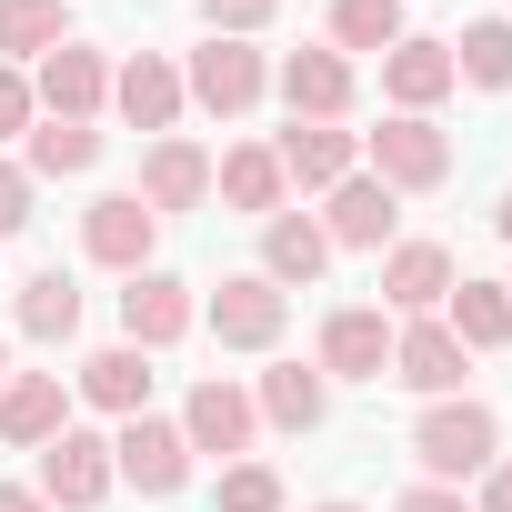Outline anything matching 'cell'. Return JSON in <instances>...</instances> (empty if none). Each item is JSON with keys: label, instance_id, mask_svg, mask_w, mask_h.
Here are the masks:
<instances>
[{"label": "cell", "instance_id": "1", "mask_svg": "<svg viewBox=\"0 0 512 512\" xmlns=\"http://www.w3.org/2000/svg\"><path fill=\"white\" fill-rule=\"evenodd\" d=\"M492 452H502V422L482 402H432L422 432H412V462L432 482H472V472H492Z\"/></svg>", "mask_w": 512, "mask_h": 512}, {"label": "cell", "instance_id": "2", "mask_svg": "<svg viewBox=\"0 0 512 512\" xmlns=\"http://www.w3.org/2000/svg\"><path fill=\"white\" fill-rule=\"evenodd\" d=\"M201 322H211L231 352H272V342H282V322H292V292H282V282H262V272H231V282L201 302Z\"/></svg>", "mask_w": 512, "mask_h": 512}, {"label": "cell", "instance_id": "3", "mask_svg": "<svg viewBox=\"0 0 512 512\" xmlns=\"http://www.w3.org/2000/svg\"><path fill=\"white\" fill-rule=\"evenodd\" d=\"M442 171H452V141H442L422 111H392V121L372 131V181H382V191H432Z\"/></svg>", "mask_w": 512, "mask_h": 512}, {"label": "cell", "instance_id": "4", "mask_svg": "<svg viewBox=\"0 0 512 512\" xmlns=\"http://www.w3.org/2000/svg\"><path fill=\"white\" fill-rule=\"evenodd\" d=\"M121 472H111V442H91V432H51L41 442V502H61V512H91L101 492H111Z\"/></svg>", "mask_w": 512, "mask_h": 512}, {"label": "cell", "instance_id": "5", "mask_svg": "<svg viewBox=\"0 0 512 512\" xmlns=\"http://www.w3.org/2000/svg\"><path fill=\"white\" fill-rule=\"evenodd\" d=\"M181 91H191L201 111L241 121L251 101H262V51H251V41H201V51H191V71H181Z\"/></svg>", "mask_w": 512, "mask_h": 512}, {"label": "cell", "instance_id": "6", "mask_svg": "<svg viewBox=\"0 0 512 512\" xmlns=\"http://www.w3.org/2000/svg\"><path fill=\"white\" fill-rule=\"evenodd\" d=\"M191 322H201L191 282H171V272H131V292H121V332H131V352H171Z\"/></svg>", "mask_w": 512, "mask_h": 512}, {"label": "cell", "instance_id": "7", "mask_svg": "<svg viewBox=\"0 0 512 512\" xmlns=\"http://www.w3.org/2000/svg\"><path fill=\"white\" fill-rule=\"evenodd\" d=\"M111 472H121V482H141V492H181V482H191V442H181V422L131 412V422H121V442H111Z\"/></svg>", "mask_w": 512, "mask_h": 512}, {"label": "cell", "instance_id": "8", "mask_svg": "<svg viewBox=\"0 0 512 512\" xmlns=\"http://www.w3.org/2000/svg\"><path fill=\"white\" fill-rule=\"evenodd\" d=\"M81 241H91V262H111V272H151L161 221H151V201H141V191H111V201H91V211H81Z\"/></svg>", "mask_w": 512, "mask_h": 512}, {"label": "cell", "instance_id": "9", "mask_svg": "<svg viewBox=\"0 0 512 512\" xmlns=\"http://www.w3.org/2000/svg\"><path fill=\"white\" fill-rule=\"evenodd\" d=\"M382 302L412 312V322H432V312L452 302V251H442V241H392V262H382Z\"/></svg>", "mask_w": 512, "mask_h": 512}, {"label": "cell", "instance_id": "10", "mask_svg": "<svg viewBox=\"0 0 512 512\" xmlns=\"http://www.w3.org/2000/svg\"><path fill=\"white\" fill-rule=\"evenodd\" d=\"M251 422H262V412H251V392H241V382H221V372H211V382H191V402H181V442H191V452H241V442H251Z\"/></svg>", "mask_w": 512, "mask_h": 512}, {"label": "cell", "instance_id": "11", "mask_svg": "<svg viewBox=\"0 0 512 512\" xmlns=\"http://www.w3.org/2000/svg\"><path fill=\"white\" fill-rule=\"evenodd\" d=\"M272 161H282V181H302V191H332V181H352L362 141H352V131H332V121H292V131L272 141Z\"/></svg>", "mask_w": 512, "mask_h": 512}, {"label": "cell", "instance_id": "12", "mask_svg": "<svg viewBox=\"0 0 512 512\" xmlns=\"http://www.w3.org/2000/svg\"><path fill=\"white\" fill-rule=\"evenodd\" d=\"M141 201H151V221L201 211V201H211V151H201V141H151V161H141Z\"/></svg>", "mask_w": 512, "mask_h": 512}, {"label": "cell", "instance_id": "13", "mask_svg": "<svg viewBox=\"0 0 512 512\" xmlns=\"http://www.w3.org/2000/svg\"><path fill=\"white\" fill-rule=\"evenodd\" d=\"M332 372H342V382H382V372H392V322L362 312V302L332 312V322H322V382H332Z\"/></svg>", "mask_w": 512, "mask_h": 512}, {"label": "cell", "instance_id": "14", "mask_svg": "<svg viewBox=\"0 0 512 512\" xmlns=\"http://www.w3.org/2000/svg\"><path fill=\"white\" fill-rule=\"evenodd\" d=\"M462 372H472V352L452 342V322H412V332H392V382H412V392H462Z\"/></svg>", "mask_w": 512, "mask_h": 512}, {"label": "cell", "instance_id": "15", "mask_svg": "<svg viewBox=\"0 0 512 512\" xmlns=\"http://www.w3.org/2000/svg\"><path fill=\"white\" fill-rule=\"evenodd\" d=\"M31 101H51V121H91V111L111 101V71H101V51H81V41L41 51V91H31Z\"/></svg>", "mask_w": 512, "mask_h": 512}, {"label": "cell", "instance_id": "16", "mask_svg": "<svg viewBox=\"0 0 512 512\" xmlns=\"http://www.w3.org/2000/svg\"><path fill=\"white\" fill-rule=\"evenodd\" d=\"M111 101H121V121H131V131H171L191 91H181V71H171L161 51H141V61H121V71H111Z\"/></svg>", "mask_w": 512, "mask_h": 512}, {"label": "cell", "instance_id": "17", "mask_svg": "<svg viewBox=\"0 0 512 512\" xmlns=\"http://www.w3.org/2000/svg\"><path fill=\"white\" fill-rule=\"evenodd\" d=\"M392 221H402V191H382V181H332V221H322V241H342V251H382L392 241Z\"/></svg>", "mask_w": 512, "mask_h": 512}, {"label": "cell", "instance_id": "18", "mask_svg": "<svg viewBox=\"0 0 512 512\" xmlns=\"http://www.w3.org/2000/svg\"><path fill=\"white\" fill-rule=\"evenodd\" d=\"M282 101H292V121H342L352 111V61L342 51H292L282 61Z\"/></svg>", "mask_w": 512, "mask_h": 512}, {"label": "cell", "instance_id": "19", "mask_svg": "<svg viewBox=\"0 0 512 512\" xmlns=\"http://www.w3.org/2000/svg\"><path fill=\"white\" fill-rule=\"evenodd\" d=\"M51 432H71L61 372H11L0 382V442H51Z\"/></svg>", "mask_w": 512, "mask_h": 512}, {"label": "cell", "instance_id": "20", "mask_svg": "<svg viewBox=\"0 0 512 512\" xmlns=\"http://www.w3.org/2000/svg\"><path fill=\"white\" fill-rule=\"evenodd\" d=\"M322 262H332V241H322V221H302V211H272L262 221V282H322Z\"/></svg>", "mask_w": 512, "mask_h": 512}, {"label": "cell", "instance_id": "21", "mask_svg": "<svg viewBox=\"0 0 512 512\" xmlns=\"http://www.w3.org/2000/svg\"><path fill=\"white\" fill-rule=\"evenodd\" d=\"M382 91H392L402 111H432V101L452 91V41H392V51H382Z\"/></svg>", "mask_w": 512, "mask_h": 512}, {"label": "cell", "instance_id": "22", "mask_svg": "<svg viewBox=\"0 0 512 512\" xmlns=\"http://www.w3.org/2000/svg\"><path fill=\"white\" fill-rule=\"evenodd\" d=\"M211 181H221V201H231V211H262V221H272V211H282V191H292V181H282V161H272V141L221 151V171H211Z\"/></svg>", "mask_w": 512, "mask_h": 512}, {"label": "cell", "instance_id": "23", "mask_svg": "<svg viewBox=\"0 0 512 512\" xmlns=\"http://www.w3.org/2000/svg\"><path fill=\"white\" fill-rule=\"evenodd\" d=\"M81 392H91L101 412H121V422H131V412L151 402V352H131V342L91 352V362H81Z\"/></svg>", "mask_w": 512, "mask_h": 512}, {"label": "cell", "instance_id": "24", "mask_svg": "<svg viewBox=\"0 0 512 512\" xmlns=\"http://www.w3.org/2000/svg\"><path fill=\"white\" fill-rule=\"evenodd\" d=\"M322 392H332V382H322V362H272V372H262V402H251V412H272L282 432H312V422H322Z\"/></svg>", "mask_w": 512, "mask_h": 512}, {"label": "cell", "instance_id": "25", "mask_svg": "<svg viewBox=\"0 0 512 512\" xmlns=\"http://www.w3.org/2000/svg\"><path fill=\"white\" fill-rule=\"evenodd\" d=\"M452 342L462 352H502L512 342V292L502 282H452Z\"/></svg>", "mask_w": 512, "mask_h": 512}, {"label": "cell", "instance_id": "26", "mask_svg": "<svg viewBox=\"0 0 512 512\" xmlns=\"http://www.w3.org/2000/svg\"><path fill=\"white\" fill-rule=\"evenodd\" d=\"M21 332L31 342H71L81 332V282L71 272H31L21 282Z\"/></svg>", "mask_w": 512, "mask_h": 512}, {"label": "cell", "instance_id": "27", "mask_svg": "<svg viewBox=\"0 0 512 512\" xmlns=\"http://www.w3.org/2000/svg\"><path fill=\"white\" fill-rule=\"evenodd\" d=\"M452 81H482V91H512V21H472L452 41Z\"/></svg>", "mask_w": 512, "mask_h": 512}, {"label": "cell", "instance_id": "28", "mask_svg": "<svg viewBox=\"0 0 512 512\" xmlns=\"http://www.w3.org/2000/svg\"><path fill=\"white\" fill-rule=\"evenodd\" d=\"M91 161H101V131H91V121L31 131V181H71V171H91Z\"/></svg>", "mask_w": 512, "mask_h": 512}, {"label": "cell", "instance_id": "29", "mask_svg": "<svg viewBox=\"0 0 512 512\" xmlns=\"http://www.w3.org/2000/svg\"><path fill=\"white\" fill-rule=\"evenodd\" d=\"M332 41L342 51H392L402 41V0H332Z\"/></svg>", "mask_w": 512, "mask_h": 512}, {"label": "cell", "instance_id": "30", "mask_svg": "<svg viewBox=\"0 0 512 512\" xmlns=\"http://www.w3.org/2000/svg\"><path fill=\"white\" fill-rule=\"evenodd\" d=\"M0 51H61V0H0Z\"/></svg>", "mask_w": 512, "mask_h": 512}, {"label": "cell", "instance_id": "31", "mask_svg": "<svg viewBox=\"0 0 512 512\" xmlns=\"http://www.w3.org/2000/svg\"><path fill=\"white\" fill-rule=\"evenodd\" d=\"M221 512H282V472L272 462H231L221 472Z\"/></svg>", "mask_w": 512, "mask_h": 512}, {"label": "cell", "instance_id": "32", "mask_svg": "<svg viewBox=\"0 0 512 512\" xmlns=\"http://www.w3.org/2000/svg\"><path fill=\"white\" fill-rule=\"evenodd\" d=\"M282 11V0H201V21H211V41H251V31H262Z\"/></svg>", "mask_w": 512, "mask_h": 512}, {"label": "cell", "instance_id": "33", "mask_svg": "<svg viewBox=\"0 0 512 512\" xmlns=\"http://www.w3.org/2000/svg\"><path fill=\"white\" fill-rule=\"evenodd\" d=\"M11 131H31V81L0 61V141H11Z\"/></svg>", "mask_w": 512, "mask_h": 512}, {"label": "cell", "instance_id": "34", "mask_svg": "<svg viewBox=\"0 0 512 512\" xmlns=\"http://www.w3.org/2000/svg\"><path fill=\"white\" fill-rule=\"evenodd\" d=\"M31 221V171H11V161H0V241H11Z\"/></svg>", "mask_w": 512, "mask_h": 512}, {"label": "cell", "instance_id": "35", "mask_svg": "<svg viewBox=\"0 0 512 512\" xmlns=\"http://www.w3.org/2000/svg\"><path fill=\"white\" fill-rule=\"evenodd\" d=\"M392 512H472V502H462V492H452V482H412V492H402V502H392Z\"/></svg>", "mask_w": 512, "mask_h": 512}, {"label": "cell", "instance_id": "36", "mask_svg": "<svg viewBox=\"0 0 512 512\" xmlns=\"http://www.w3.org/2000/svg\"><path fill=\"white\" fill-rule=\"evenodd\" d=\"M482 512H512V462H492V472H482Z\"/></svg>", "mask_w": 512, "mask_h": 512}, {"label": "cell", "instance_id": "37", "mask_svg": "<svg viewBox=\"0 0 512 512\" xmlns=\"http://www.w3.org/2000/svg\"><path fill=\"white\" fill-rule=\"evenodd\" d=\"M0 512H51V502H41L31 482H0Z\"/></svg>", "mask_w": 512, "mask_h": 512}, {"label": "cell", "instance_id": "38", "mask_svg": "<svg viewBox=\"0 0 512 512\" xmlns=\"http://www.w3.org/2000/svg\"><path fill=\"white\" fill-rule=\"evenodd\" d=\"M492 221H502V241H512V191H502V211H492Z\"/></svg>", "mask_w": 512, "mask_h": 512}, {"label": "cell", "instance_id": "39", "mask_svg": "<svg viewBox=\"0 0 512 512\" xmlns=\"http://www.w3.org/2000/svg\"><path fill=\"white\" fill-rule=\"evenodd\" d=\"M312 512H362V502H312Z\"/></svg>", "mask_w": 512, "mask_h": 512}, {"label": "cell", "instance_id": "40", "mask_svg": "<svg viewBox=\"0 0 512 512\" xmlns=\"http://www.w3.org/2000/svg\"><path fill=\"white\" fill-rule=\"evenodd\" d=\"M0 382H11V352H0Z\"/></svg>", "mask_w": 512, "mask_h": 512}, {"label": "cell", "instance_id": "41", "mask_svg": "<svg viewBox=\"0 0 512 512\" xmlns=\"http://www.w3.org/2000/svg\"><path fill=\"white\" fill-rule=\"evenodd\" d=\"M502 292H512V282H502Z\"/></svg>", "mask_w": 512, "mask_h": 512}]
</instances>
